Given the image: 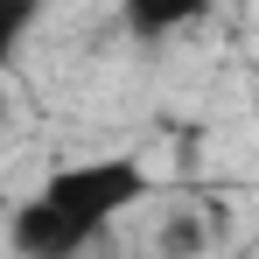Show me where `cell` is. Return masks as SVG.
Returning a JSON list of instances; mask_svg holds the SVG:
<instances>
[{"label": "cell", "mask_w": 259, "mask_h": 259, "mask_svg": "<svg viewBox=\"0 0 259 259\" xmlns=\"http://www.w3.org/2000/svg\"><path fill=\"white\" fill-rule=\"evenodd\" d=\"M147 196L140 161H84L42 182V196L14 217V245L28 259H77L112 217Z\"/></svg>", "instance_id": "1"}, {"label": "cell", "mask_w": 259, "mask_h": 259, "mask_svg": "<svg viewBox=\"0 0 259 259\" xmlns=\"http://www.w3.org/2000/svg\"><path fill=\"white\" fill-rule=\"evenodd\" d=\"M210 14V0H126V28L133 35H168V28H182V21H203Z\"/></svg>", "instance_id": "2"}, {"label": "cell", "mask_w": 259, "mask_h": 259, "mask_svg": "<svg viewBox=\"0 0 259 259\" xmlns=\"http://www.w3.org/2000/svg\"><path fill=\"white\" fill-rule=\"evenodd\" d=\"M35 7H42V0H0V56L21 42V28L35 21Z\"/></svg>", "instance_id": "3"}]
</instances>
